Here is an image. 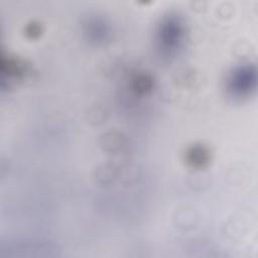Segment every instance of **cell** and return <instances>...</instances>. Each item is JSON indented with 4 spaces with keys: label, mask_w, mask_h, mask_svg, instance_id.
Returning a JSON list of instances; mask_svg holds the SVG:
<instances>
[{
    "label": "cell",
    "mask_w": 258,
    "mask_h": 258,
    "mask_svg": "<svg viewBox=\"0 0 258 258\" xmlns=\"http://www.w3.org/2000/svg\"><path fill=\"white\" fill-rule=\"evenodd\" d=\"M182 35V28L176 18L167 19L161 26L159 41L165 51H171L178 46Z\"/></svg>",
    "instance_id": "7a4b0ae2"
},
{
    "label": "cell",
    "mask_w": 258,
    "mask_h": 258,
    "mask_svg": "<svg viewBox=\"0 0 258 258\" xmlns=\"http://www.w3.org/2000/svg\"><path fill=\"white\" fill-rule=\"evenodd\" d=\"M256 73L253 67L244 66L236 70L230 78V90L234 95L243 96L248 94L255 86Z\"/></svg>",
    "instance_id": "6da1fadb"
}]
</instances>
